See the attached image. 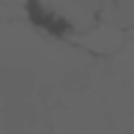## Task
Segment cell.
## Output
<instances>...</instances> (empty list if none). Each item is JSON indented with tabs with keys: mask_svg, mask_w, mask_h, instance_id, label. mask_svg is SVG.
<instances>
[{
	"mask_svg": "<svg viewBox=\"0 0 134 134\" xmlns=\"http://www.w3.org/2000/svg\"><path fill=\"white\" fill-rule=\"evenodd\" d=\"M72 41H75V47L84 50L87 56H115V53L125 47L128 34L122 31V28H115V25H109V22H103V19H97L91 28L78 31Z\"/></svg>",
	"mask_w": 134,
	"mask_h": 134,
	"instance_id": "3",
	"label": "cell"
},
{
	"mask_svg": "<svg viewBox=\"0 0 134 134\" xmlns=\"http://www.w3.org/2000/svg\"><path fill=\"white\" fill-rule=\"evenodd\" d=\"M103 100L109 134H134V34L103 63Z\"/></svg>",
	"mask_w": 134,
	"mask_h": 134,
	"instance_id": "2",
	"label": "cell"
},
{
	"mask_svg": "<svg viewBox=\"0 0 134 134\" xmlns=\"http://www.w3.org/2000/svg\"><path fill=\"white\" fill-rule=\"evenodd\" d=\"M50 134H109L103 100V63L87 56L53 100Z\"/></svg>",
	"mask_w": 134,
	"mask_h": 134,
	"instance_id": "1",
	"label": "cell"
}]
</instances>
